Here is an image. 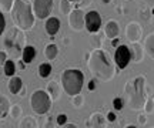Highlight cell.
<instances>
[{
  "label": "cell",
  "instance_id": "obj_37",
  "mask_svg": "<svg viewBox=\"0 0 154 128\" xmlns=\"http://www.w3.org/2000/svg\"><path fill=\"white\" fill-rule=\"evenodd\" d=\"M63 128H77V127L74 125V124H64V125H63Z\"/></svg>",
  "mask_w": 154,
  "mask_h": 128
},
{
  "label": "cell",
  "instance_id": "obj_4",
  "mask_svg": "<svg viewBox=\"0 0 154 128\" xmlns=\"http://www.w3.org/2000/svg\"><path fill=\"white\" fill-rule=\"evenodd\" d=\"M144 83L146 80L144 77H137L134 81L128 83L127 90H130V95H128V106L131 107L133 110H140L143 108L146 104V97H144Z\"/></svg>",
  "mask_w": 154,
  "mask_h": 128
},
{
  "label": "cell",
  "instance_id": "obj_27",
  "mask_svg": "<svg viewBox=\"0 0 154 128\" xmlns=\"http://www.w3.org/2000/svg\"><path fill=\"white\" fill-rule=\"evenodd\" d=\"M154 111V101L151 100V98H149L147 100V104H146V112L147 114H150V112Z\"/></svg>",
  "mask_w": 154,
  "mask_h": 128
},
{
  "label": "cell",
  "instance_id": "obj_34",
  "mask_svg": "<svg viewBox=\"0 0 154 128\" xmlns=\"http://www.w3.org/2000/svg\"><path fill=\"white\" fill-rule=\"evenodd\" d=\"M94 88H96V81H94V80H90V83H88V90L93 91Z\"/></svg>",
  "mask_w": 154,
  "mask_h": 128
},
{
  "label": "cell",
  "instance_id": "obj_33",
  "mask_svg": "<svg viewBox=\"0 0 154 128\" xmlns=\"http://www.w3.org/2000/svg\"><path fill=\"white\" fill-rule=\"evenodd\" d=\"M107 121L114 123V121H116V114H114V112H109V114H107Z\"/></svg>",
  "mask_w": 154,
  "mask_h": 128
},
{
  "label": "cell",
  "instance_id": "obj_8",
  "mask_svg": "<svg viewBox=\"0 0 154 128\" xmlns=\"http://www.w3.org/2000/svg\"><path fill=\"white\" fill-rule=\"evenodd\" d=\"M84 26H86L88 33H97L101 27V16L99 14V11H88L84 16Z\"/></svg>",
  "mask_w": 154,
  "mask_h": 128
},
{
  "label": "cell",
  "instance_id": "obj_10",
  "mask_svg": "<svg viewBox=\"0 0 154 128\" xmlns=\"http://www.w3.org/2000/svg\"><path fill=\"white\" fill-rule=\"evenodd\" d=\"M126 34H127V39L134 43V41H137L141 37V27L138 26L137 23H130L126 28Z\"/></svg>",
  "mask_w": 154,
  "mask_h": 128
},
{
  "label": "cell",
  "instance_id": "obj_41",
  "mask_svg": "<svg viewBox=\"0 0 154 128\" xmlns=\"http://www.w3.org/2000/svg\"><path fill=\"white\" fill-rule=\"evenodd\" d=\"M69 1H77V0H69Z\"/></svg>",
  "mask_w": 154,
  "mask_h": 128
},
{
  "label": "cell",
  "instance_id": "obj_9",
  "mask_svg": "<svg viewBox=\"0 0 154 128\" xmlns=\"http://www.w3.org/2000/svg\"><path fill=\"white\" fill-rule=\"evenodd\" d=\"M84 16L86 14L79 7L70 11L69 13V24H70V27L73 30H76V31H80L84 27Z\"/></svg>",
  "mask_w": 154,
  "mask_h": 128
},
{
  "label": "cell",
  "instance_id": "obj_31",
  "mask_svg": "<svg viewBox=\"0 0 154 128\" xmlns=\"http://www.w3.org/2000/svg\"><path fill=\"white\" fill-rule=\"evenodd\" d=\"M11 110H13V111H11V115H13V117H17V115H19V112H20V107L13 106L11 107Z\"/></svg>",
  "mask_w": 154,
  "mask_h": 128
},
{
  "label": "cell",
  "instance_id": "obj_35",
  "mask_svg": "<svg viewBox=\"0 0 154 128\" xmlns=\"http://www.w3.org/2000/svg\"><path fill=\"white\" fill-rule=\"evenodd\" d=\"M119 43H120V41L116 37V39H113V41H111V46H113V47H119Z\"/></svg>",
  "mask_w": 154,
  "mask_h": 128
},
{
  "label": "cell",
  "instance_id": "obj_22",
  "mask_svg": "<svg viewBox=\"0 0 154 128\" xmlns=\"http://www.w3.org/2000/svg\"><path fill=\"white\" fill-rule=\"evenodd\" d=\"M51 74V64L49 63H43L38 66V76L42 78H47Z\"/></svg>",
  "mask_w": 154,
  "mask_h": 128
},
{
  "label": "cell",
  "instance_id": "obj_3",
  "mask_svg": "<svg viewBox=\"0 0 154 128\" xmlns=\"http://www.w3.org/2000/svg\"><path fill=\"white\" fill-rule=\"evenodd\" d=\"M84 83V76L77 68H67L61 74V84L63 88L69 95L80 94Z\"/></svg>",
  "mask_w": 154,
  "mask_h": 128
},
{
  "label": "cell",
  "instance_id": "obj_28",
  "mask_svg": "<svg viewBox=\"0 0 154 128\" xmlns=\"http://www.w3.org/2000/svg\"><path fill=\"white\" fill-rule=\"evenodd\" d=\"M5 27H6V20H5V16H3V11L0 10V36L5 31Z\"/></svg>",
  "mask_w": 154,
  "mask_h": 128
},
{
  "label": "cell",
  "instance_id": "obj_20",
  "mask_svg": "<svg viewBox=\"0 0 154 128\" xmlns=\"http://www.w3.org/2000/svg\"><path fill=\"white\" fill-rule=\"evenodd\" d=\"M57 54H59V49H57L56 44H49L46 47V50H44V56H46V58L50 60V61L54 60L56 57H57Z\"/></svg>",
  "mask_w": 154,
  "mask_h": 128
},
{
  "label": "cell",
  "instance_id": "obj_7",
  "mask_svg": "<svg viewBox=\"0 0 154 128\" xmlns=\"http://www.w3.org/2000/svg\"><path fill=\"white\" fill-rule=\"evenodd\" d=\"M33 13L37 19H46L53 10V0H33Z\"/></svg>",
  "mask_w": 154,
  "mask_h": 128
},
{
  "label": "cell",
  "instance_id": "obj_21",
  "mask_svg": "<svg viewBox=\"0 0 154 128\" xmlns=\"http://www.w3.org/2000/svg\"><path fill=\"white\" fill-rule=\"evenodd\" d=\"M5 66V74L7 77H13L14 76V73H16V64L13 60H6V63L3 64Z\"/></svg>",
  "mask_w": 154,
  "mask_h": 128
},
{
  "label": "cell",
  "instance_id": "obj_19",
  "mask_svg": "<svg viewBox=\"0 0 154 128\" xmlns=\"http://www.w3.org/2000/svg\"><path fill=\"white\" fill-rule=\"evenodd\" d=\"M9 111H10V104H9V101L6 100L5 97L0 95V120H3V118L7 117Z\"/></svg>",
  "mask_w": 154,
  "mask_h": 128
},
{
  "label": "cell",
  "instance_id": "obj_2",
  "mask_svg": "<svg viewBox=\"0 0 154 128\" xmlns=\"http://www.w3.org/2000/svg\"><path fill=\"white\" fill-rule=\"evenodd\" d=\"M88 68L101 80H110L114 74V67L110 58L101 50H94L88 58Z\"/></svg>",
  "mask_w": 154,
  "mask_h": 128
},
{
  "label": "cell",
  "instance_id": "obj_18",
  "mask_svg": "<svg viewBox=\"0 0 154 128\" xmlns=\"http://www.w3.org/2000/svg\"><path fill=\"white\" fill-rule=\"evenodd\" d=\"M144 50L147 51V54L154 60V34H150L149 37L146 39V41H144Z\"/></svg>",
  "mask_w": 154,
  "mask_h": 128
},
{
  "label": "cell",
  "instance_id": "obj_15",
  "mask_svg": "<svg viewBox=\"0 0 154 128\" xmlns=\"http://www.w3.org/2000/svg\"><path fill=\"white\" fill-rule=\"evenodd\" d=\"M130 51H131V60H134L136 63L141 61V58H143V49H141V46L138 44L137 41H134L131 44Z\"/></svg>",
  "mask_w": 154,
  "mask_h": 128
},
{
  "label": "cell",
  "instance_id": "obj_23",
  "mask_svg": "<svg viewBox=\"0 0 154 128\" xmlns=\"http://www.w3.org/2000/svg\"><path fill=\"white\" fill-rule=\"evenodd\" d=\"M20 128H37V124L32 117H26L20 124Z\"/></svg>",
  "mask_w": 154,
  "mask_h": 128
},
{
  "label": "cell",
  "instance_id": "obj_30",
  "mask_svg": "<svg viewBox=\"0 0 154 128\" xmlns=\"http://www.w3.org/2000/svg\"><path fill=\"white\" fill-rule=\"evenodd\" d=\"M56 121H57L59 125H64V124L67 123V115L66 114H60V115H57V120H56Z\"/></svg>",
  "mask_w": 154,
  "mask_h": 128
},
{
  "label": "cell",
  "instance_id": "obj_38",
  "mask_svg": "<svg viewBox=\"0 0 154 128\" xmlns=\"http://www.w3.org/2000/svg\"><path fill=\"white\" fill-rule=\"evenodd\" d=\"M20 68H22V70H24V68H26V63L20 61Z\"/></svg>",
  "mask_w": 154,
  "mask_h": 128
},
{
  "label": "cell",
  "instance_id": "obj_14",
  "mask_svg": "<svg viewBox=\"0 0 154 128\" xmlns=\"http://www.w3.org/2000/svg\"><path fill=\"white\" fill-rule=\"evenodd\" d=\"M34 57H36V49L33 46H26L22 53V61L26 64H30L34 60Z\"/></svg>",
  "mask_w": 154,
  "mask_h": 128
},
{
  "label": "cell",
  "instance_id": "obj_11",
  "mask_svg": "<svg viewBox=\"0 0 154 128\" xmlns=\"http://www.w3.org/2000/svg\"><path fill=\"white\" fill-rule=\"evenodd\" d=\"M44 27H46V33L49 36H54L60 30V20L57 17H49L46 20V26Z\"/></svg>",
  "mask_w": 154,
  "mask_h": 128
},
{
  "label": "cell",
  "instance_id": "obj_17",
  "mask_svg": "<svg viewBox=\"0 0 154 128\" xmlns=\"http://www.w3.org/2000/svg\"><path fill=\"white\" fill-rule=\"evenodd\" d=\"M47 93H49L50 98L51 100H57L60 97V88H59V84L56 81H51V83L47 85Z\"/></svg>",
  "mask_w": 154,
  "mask_h": 128
},
{
  "label": "cell",
  "instance_id": "obj_32",
  "mask_svg": "<svg viewBox=\"0 0 154 128\" xmlns=\"http://www.w3.org/2000/svg\"><path fill=\"white\" fill-rule=\"evenodd\" d=\"M6 60H7V54L5 51H0V64H5Z\"/></svg>",
  "mask_w": 154,
  "mask_h": 128
},
{
  "label": "cell",
  "instance_id": "obj_26",
  "mask_svg": "<svg viewBox=\"0 0 154 128\" xmlns=\"http://www.w3.org/2000/svg\"><path fill=\"white\" fill-rule=\"evenodd\" d=\"M113 107H114V110H117V111H120V110H123V100L121 98H114L113 100Z\"/></svg>",
  "mask_w": 154,
  "mask_h": 128
},
{
  "label": "cell",
  "instance_id": "obj_25",
  "mask_svg": "<svg viewBox=\"0 0 154 128\" xmlns=\"http://www.w3.org/2000/svg\"><path fill=\"white\" fill-rule=\"evenodd\" d=\"M70 1L69 0H61L60 1V11L63 13V14H69L70 11H72V9H70V4H69Z\"/></svg>",
  "mask_w": 154,
  "mask_h": 128
},
{
  "label": "cell",
  "instance_id": "obj_36",
  "mask_svg": "<svg viewBox=\"0 0 154 128\" xmlns=\"http://www.w3.org/2000/svg\"><path fill=\"white\" fill-rule=\"evenodd\" d=\"M138 123L146 124V115H138Z\"/></svg>",
  "mask_w": 154,
  "mask_h": 128
},
{
  "label": "cell",
  "instance_id": "obj_6",
  "mask_svg": "<svg viewBox=\"0 0 154 128\" xmlns=\"http://www.w3.org/2000/svg\"><path fill=\"white\" fill-rule=\"evenodd\" d=\"M114 61H116V66L119 67L120 70L126 68L130 61H131V51H130V47L127 46H119L116 49V53H114Z\"/></svg>",
  "mask_w": 154,
  "mask_h": 128
},
{
  "label": "cell",
  "instance_id": "obj_40",
  "mask_svg": "<svg viewBox=\"0 0 154 128\" xmlns=\"http://www.w3.org/2000/svg\"><path fill=\"white\" fill-rule=\"evenodd\" d=\"M103 1H104V3H109V1H110V0H103Z\"/></svg>",
  "mask_w": 154,
  "mask_h": 128
},
{
  "label": "cell",
  "instance_id": "obj_39",
  "mask_svg": "<svg viewBox=\"0 0 154 128\" xmlns=\"http://www.w3.org/2000/svg\"><path fill=\"white\" fill-rule=\"evenodd\" d=\"M126 128H137L136 125H128V127H126Z\"/></svg>",
  "mask_w": 154,
  "mask_h": 128
},
{
  "label": "cell",
  "instance_id": "obj_16",
  "mask_svg": "<svg viewBox=\"0 0 154 128\" xmlns=\"http://www.w3.org/2000/svg\"><path fill=\"white\" fill-rule=\"evenodd\" d=\"M90 125H91V128H106L104 117H103L100 112L93 114V115H91V120H90Z\"/></svg>",
  "mask_w": 154,
  "mask_h": 128
},
{
  "label": "cell",
  "instance_id": "obj_12",
  "mask_svg": "<svg viewBox=\"0 0 154 128\" xmlns=\"http://www.w3.org/2000/svg\"><path fill=\"white\" fill-rule=\"evenodd\" d=\"M22 87H23L22 78L16 77V76L10 77V80H9V91L11 94H19L22 91Z\"/></svg>",
  "mask_w": 154,
  "mask_h": 128
},
{
  "label": "cell",
  "instance_id": "obj_24",
  "mask_svg": "<svg viewBox=\"0 0 154 128\" xmlns=\"http://www.w3.org/2000/svg\"><path fill=\"white\" fill-rule=\"evenodd\" d=\"M14 0H0V10L2 11H10L13 7Z\"/></svg>",
  "mask_w": 154,
  "mask_h": 128
},
{
  "label": "cell",
  "instance_id": "obj_42",
  "mask_svg": "<svg viewBox=\"0 0 154 128\" xmlns=\"http://www.w3.org/2000/svg\"><path fill=\"white\" fill-rule=\"evenodd\" d=\"M151 128H154V127H151Z\"/></svg>",
  "mask_w": 154,
  "mask_h": 128
},
{
  "label": "cell",
  "instance_id": "obj_13",
  "mask_svg": "<svg viewBox=\"0 0 154 128\" xmlns=\"http://www.w3.org/2000/svg\"><path fill=\"white\" fill-rule=\"evenodd\" d=\"M106 36L109 37V39H116L119 33H120V28H119V24L114 22V20H110V22L106 24Z\"/></svg>",
  "mask_w": 154,
  "mask_h": 128
},
{
  "label": "cell",
  "instance_id": "obj_5",
  "mask_svg": "<svg viewBox=\"0 0 154 128\" xmlns=\"http://www.w3.org/2000/svg\"><path fill=\"white\" fill-rule=\"evenodd\" d=\"M30 106L36 114H40V115L46 114L51 107V98H50L49 93L43 91V90L34 91L32 95V100H30Z\"/></svg>",
  "mask_w": 154,
  "mask_h": 128
},
{
  "label": "cell",
  "instance_id": "obj_29",
  "mask_svg": "<svg viewBox=\"0 0 154 128\" xmlns=\"http://www.w3.org/2000/svg\"><path fill=\"white\" fill-rule=\"evenodd\" d=\"M73 104L76 107H80L83 104V97L82 95H79V94H76V95H73Z\"/></svg>",
  "mask_w": 154,
  "mask_h": 128
},
{
  "label": "cell",
  "instance_id": "obj_1",
  "mask_svg": "<svg viewBox=\"0 0 154 128\" xmlns=\"http://www.w3.org/2000/svg\"><path fill=\"white\" fill-rule=\"evenodd\" d=\"M11 19L16 24L17 28L27 31L33 27L34 24V13L33 7L27 0H14L13 7H11Z\"/></svg>",
  "mask_w": 154,
  "mask_h": 128
}]
</instances>
